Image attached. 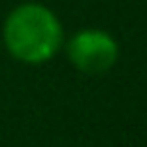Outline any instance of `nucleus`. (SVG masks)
Returning <instances> with one entry per match:
<instances>
[{"mask_svg": "<svg viewBox=\"0 0 147 147\" xmlns=\"http://www.w3.org/2000/svg\"><path fill=\"white\" fill-rule=\"evenodd\" d=\"M2 39L11 57L25 64L48 62L62 46V23L41 2H23L14 7L2 28Z\"/></svg>", "mask_w": 147, "mask_h": 147, "instance_id": "1", "label": "nucleus"}, {"mask_svg": "<svg viewBox=\"0 0 147 147\" xmlns=\"http://www.w3.org/2000/svg\"><path fill=\"white\" fill-rule=\"evenodd\" d=\"M67 57L69 62L83 74H106L119 57V46L115 37L99 28L78 30L67 41Z\"/></svg>", "mask_w": 147, "mask_h": 147, "instance_id": "2", "label": "nucleus"}]
</instances>
